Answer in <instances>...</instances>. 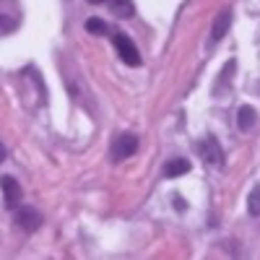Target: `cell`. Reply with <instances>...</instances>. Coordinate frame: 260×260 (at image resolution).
Masks as SVG:
<instances>
[{
    "instance_id": "obj_1",
    "label": "cell",
    "mask_w": 260,
    "mask_h": 260,
    "mask_svg": "<svg viewBox=\"0 0 260 260\" xmlns=\"http://www.w3.org/2000/svg\"><path fill=\"white\" fill-rule=\"evenodd\" d=\"M112 42H115V47L120 52V60L125 65H130V68H138V65H141V52L133 45V39H130L127 34H122V31H115L112 34Z\"/></svg>"
},
{
    "instance_id": "obj_2",
    "label": "cell",
    "mask_w": 260,
    "mask_h": 260,
    "mask_svg": "<svg viewBox=\"0 0 260 260\" xmlns=\"http://www.w3.org/2000/svg\"><path fill=\"white\" fill-rule=\"evenodd\" d=\"M198 154L203 156V161L206 164H211V167H224V151H221V146H219V141H216L213 136H208V138H203L201 143H198Z\"/></svg>"
},
{
    "instance_id": "obj_3",
    "label": "cell",
    "mask_w": 260,
    "mask_h": 260,
    "mask_svg": "<svg viewBox=\"0 0 260 260\" xmlns=\"http://www.w3.org/2000/svg\"><path fill=\"white\" fill-rule=\"evenodd\" d=\"M138 151V138L133 133H120L112 143V159L115 161H125Z\"/></svg>"
},
{
    "instance_id": "obj_4",
    "label": "cell",
    "mask_w": 260,
    "mask_h": 260,
    "mask_svg": "<svg viewBox=\"0 0 260 260\" xmlns=\"http://www.w3.org/2000/svg\"><path fill=\"white\" fill-rule=\"evenodd\" d=\"M0 190H3V203H6V208L8 211H16L18 208V203H21V185L11 177V175H3L0 177Z\"/></svg>"
},
{
    "instance_id": "obj_5",
    "label": "cell",
    "mask_w": 260,
    "mask_h": 260,
    "mask_svg": "<svg viewBox=\"0 0 260 260\" xmlns=\"http://www.w3.org/2000/svg\"><path fill=\"white\" fill-rule=\"evenodd\" d=\"M16 224L24 232L31 234V232H37L42 226V213L37 208H31V206H21V208H16Z\"/></svg>"
},
{
    "instance_id": "obj_6",
    "label": "cell",
    "mask_w": 260,
    "mask_h": 260,
    "mask_svg": "<svg viewBox=\"0 0 260 260\" xmlns=\"http://www.w3.org/2000/svg\"><path fill=\"white\" fill-rule=\"evenodd\" d=\"M229 26H232V11L224 8V11H219V16H216L213 24H211V45H219V42L226 37Z\"/></svg>"
},
{
    "instance_id": "obj_7",
    "label": "cell",
    "mask_w": 260,
    "mask_h": 260,
    "mask_svg": "<svg viewBox=\"0 0 260 260\" xmlns=\"http://www.w3.org/2000/svg\"><path fill=\"white\" fill-rule=\"evenodd\" d=\"M255 122H257L255 107L242 104V107H240V112H237V125H240V130H242V133H250V130L255 127Z\"/></svg>"
},
{
    "instance_id": "obj_8",
    "label": "cell",
    "mask_w": 260,
    "mask_h": 260,
    "mask_svg": "<svg viewBox=\"0 0 260 260\" xmlns=\"http://www.w3.org/2000/svg\"><path fill=\"white\" fill-rule=\"evenodd\" d=\"M110 8L117 18H133L136 16V6L133 0H110Z\"/></svg>"
},
{
    "instance_id": "obj_9",
    "label": "cell",
    "mask_w": 260,
    "mask_h": 260,
    "mask_svg": "<svg viewBox=\"0 0 260 260\" xmlns=\"http://www.w3.org/2000/svg\"><path fill=\"white\" fill-rule=\"evenodd\" d=\"M187 172H190V161H185V159H172L164 167L167 177H182V175H187Z\"/></svg>"
},
{
    "instance_id": "obj_10",
    "label": "cell",
    "mask_w": 260,
    "mask_h": 260,
    "mask_svg": "<svg viewBox=\"0 0 260 260\" xmlns=\"http://www.w3.org/2000/svg\"><path fill=\"white\" fill-rule=\"evenodd\" d=\"M247 213L260 216V185H252V190L247 195Z\"/></svg>"
},
{
    "instance_id": "obj_11",
    "label": "cell",
    "mask_w": 260,
    "mask_h": 260,
    "mask_svg": "<svg viewBox=\"0 0 260 260\" xmlns=\"http://www.w3.org/2000/svg\"><path fill=\"white\" fill-rule=\"evenodd\" d=\"M86 31H91V34H110V24L107 21H102V18H89L86 21Z\"/></svg>"
},
{
    "instance_id": "obj_12",
    "label": "cell",
    "mask_w": 260,
    "mask_h": 260,
    "mask_svg": "<svg viewBox=\"0 0 260 260\" xmlns=\"http://www.w3.org/2000/svg\"><path fill=\"white\" fill-rule=\"evenodd\" d=\"M16 26H18V16H6V13H0V37L16 31Z\"/></svg>"
},
{
    "instance_id": "obj_13",
    "label": "cell",
    "mask_w": 260,
    "mask_h": 260,
    "mask_svg": "<svg viewBox=\"0 0 260 260\" xmlns=\"http://www.w3.org/2000/svg\"><path fill=\"white\" fill-rule=\"evenodd\" d=\"M91 6H102V3H110V0H89Z\"/></svg>"
},
{
    "instance_id": "obj_14",
    "label": "cell",
    "mask_w": 260,
    "mask_h": 260,
    "mask_svg": "<svg viewBox=\"0 0 260 260\" xmlns=\"http://www.w3.org/2000/svg\"><path fill=\"white\" fill-rule=\"evenodd\" d=\"M6 159V148H3V143H0V161Z\"/></svg>"
}]
</instances>
